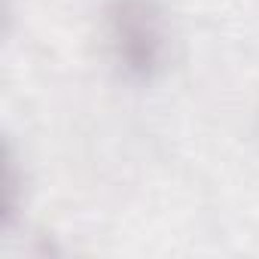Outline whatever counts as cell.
Segmentation results:
<instances>
[{
  "label": "cell",
  "instance_id": "obj_1",
  "mask_svg": "<svg viewBox=\"0 0 259 259\" xmlns=\"http://www.w3.org/2000/svg\"><path fill=\"white\" fill-rule=\"evenodd\" d=\"M107 40L128 79L153 82L168 64V25L156 0H110Z\"/></svg>",
  "mask_w": 259,
  "mask_h": 259
},
{
  "label": "cell",
  "instance_id": "obj_2",
  "mask_svg": "<svg viewBox=\"0 0 259 259\" xmlns=\"http://www.w3.org/2000/svg\"><path fill=\"white\" fill-rule=\"evenodd\" d=\"M4 229H10L13 223H16V217H19V207H22V201H19V192H22V177H19V171H16V159H13V150L7 147V153H4Z\"/></svg>",
  "mask_w": 259,
  "mask_h": 259
}]
</instances>
